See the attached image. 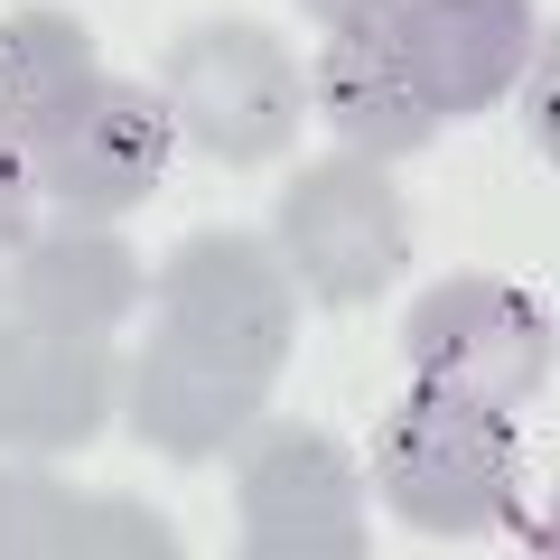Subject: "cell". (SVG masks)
<instances>
[{
	"label": "cell",
	"instance_id": "1",
	"mask_svg": "<svg viewBox=\"0 0 560 560\" xmlns=\"http://www.w3.org/2000/svg\"><path fill=\"white\" fill-rule=\"evenodd\" d=\"M374 495L430 541H467V533L514 523V504H523L514 411H486L467 393L411 383L374 420Z\"/></svg>",
	"mask_w": 560,
	"mask_h": 560
},
{
	"label": "cell",
	"instance_id": "2",
	"mask_svg": "<svg viewBox=\"0 0 560 560\" xmlns=\"http://www.w3.org/2000/svg\"><path fill=\"white\" fill-rule=\"evenodd\" d=\"M160 103L178 150H197L215 168H261L300 140L308 75L261 20H197L160 57Z\"/></svg>",
	"mask_w": 560,
	"mask_h": 560
},
{
	"label": "cell",
	"instance_id": "3",
	"mask_svg": "<svg viewBox=\"0 0 560 560\" xmlns=\"http://www.w3.org/2000/svg\"><path fill=\"white\" fill-rule=\"evenodd\" d=\"M271 253L300 280V300H318V308L383 300L401 280V261H411V206H401L393 168L364 160V150L308 160L271 206Z\"/></svg>",
	"mask_w": 560,
	"mask_h": 560
},
{
	"label": "cell",
	"instance_id": "4",
	"mask_svg": "<svg viewBox=\"0 0 560 560\" xmlns=\"http://www.w3.org/2000/svg\"><path fill=\"white\" fill-rule=\"evenodd\" d=\"M401 355L430 393H467L486 411H533L551 393V308L495 271H448L401 308Z\"/></svg>",
	"mask_w": 560,
	"mask_h": 560
},
{
	"label": "cell",
	"instance_id": "5",
	"mask_svg": "<svg viewBox=\"0 0 560 560\" xmlns=\"http://www.w3.org/2000/svg\"><path fill=\"white\" fill-rule=\"evenodd\" d=\"M234 458V523L253 560H364V477L318 420H253Z\"/></svg>",
	"mask_w": 560,
	"mask_h": 560
},
{
	"label": "cell",
	"instance_id": "6",
	"mask_svg": "<svg viewBox=\"0 0 560 560\" xmlns=\"http://www.w3.org/2000/svg\"><path fill=\"white\" fill-rule=\"evenodd\" d=\"M20 150H28V178H38L47 206H66V215H94V224H103V215H131V206L160 197L178 131H168L160 84L94 75L57 121H38Z\"/></svg>",
	"mask_w": 560,
	"mask_h": 560
},
{
	"label": "cell",
	"instance_id": "7",
	"mask_svg": "<svg viewBox=\"0 0 560 560\" xmlns=\"http://www.w3.org/2000/svg\"><path fill=\"white\" fill-rule=\"evenodd\" d=\"M150 308L168 337L206 346V355H234L253 374L290 364V327H300V280L280 271L271 234H187L178 253L150 271Z\"/></svg>",
	"mask_w": 560,
	"mask_h": 560
},
{
	"label": "cell",
	"instance_id": "8",
	"mask_svg": "<svg viewBox=\"0 0 560 560\" xmlns=\"http://www.w3.org/2000/svg\"><path fill=\"white\" fill-rule=\"evenodd\" d=\"M383 38L430 113L467 121L541 66V0H393Z\"/></svg>",
	"mask_w": 560,
	"mask_h": 560
},
{
	"label": "cell",
	"instance_id": "9",
	"mask_svg": "<svg viewBox=\"0 0 560 560\" xmlns=\"http://www.w3.org/2000/svg\"><path fill=\"white\" fill-rule=\"evenodd\" d=\"M261 393H271V374H253V364H234V355H206V346L168 337V327H150V346L121 364V401H131L140 448H160V458H178V467L224 458V448L261 420Z\"/></svg>",
	"mask_w": 560,
	"mask_h": 560
},
{
	"label": "cell",
	"instance_id": "10",
	"mask_svg": "<svg viewBox=\"0 0 560 560\" xmlns=\"http://www.w3.org/2000/svg\"><path fill=\"white\" fill-rule=\"evenodd\" d=\"M10 318L38 327V337H113L140 300H150V271L140 253L94 215H66V224H38V234L10 253Z\"/></svg>",
	"mask_w": 560,
	"mask_h": 560
},
{
	"label": "cell",
	"instance_id": "11",
	"mask_svg": "<svg viewBox=\"0 0 560 560\" xmlns=\"http://www.w3.org/2000/svg\"><path fill=\"white\" fill-rule=\"evenodd\" d=\"M0 560H178L168 514L84 495L47 458H0Z\"/></svg>",
	"mask_w": 560,
	"mask_h": 560
},
{
	"label": "cell",
	"instance_id": "12",
	"mask_svg": "<svg viewBox=\"0 0 560 560\" xmlns=\"http://www.w3.org/2000/svg\"><path fill=\"white\" fill-rule=\"evenodd\" d=\"M121 364L103 337H38L10 327L0 346V448L10 458H66L113 420Z\"/></svg>",
	"mask_w": 560,
	"mask_h": 560
},
{
	"label": "cell",
	"instance_id": "13",
	"mask_svg": "<svg viewBox=\"0 0 560 560\" xmlns=\"http://www.w3.org/2000/svg\"><path fill=\"white\" fill-rule=\"evenodd\" d=\"M308 113H318L346 150H364V160H383V168L440 131V113H430V103L411 94V75H401V57H393V38H383V20L327 28L318 66H308Z\"/></svg>",
	"mask_w": 560,
	"mask_h": 560
},
{
	"label": "cell",
	"instance_id": "14",
	"mask_svg": "<svg viewBox=\"0 0 560 560\" xmlns=\"http://www.w3.org/2000/svg\"><path fill=\"white\" fill-rule=\"evenodd\" d=\"M94 75H103V57H94V28L84 20H66V10H10L0 20V131L28 140Z\"/></svg>",
	"mask_w": 560,
	"mask_h": 560
},
{
	"label": "cell",
	"instance_id": "15",
	"mask_svg": "<svg viewBox=\"0 0 560 560\" xmlns=\"http://www.w3.org/2000/svg\"><path fill=\"white\" fill-rule=\"evenodd\" d=\"M28 234H38V178H28L20 131H0V261L20 253Z\"/></svg>",
	"mask_w": 560,
	"mask_h": 560
},
{
	"label": "cell",
	"instance_id": "16",
	"mask_svg": "<svg viewBox=\"0 0 560 560\" xmlns=\"http://www.w3.org/2000/svg\"><path fill=\"white\" fill-rule=\"evenodd\" d=\"M300 10H308L318 28H346V20H383L393 0H300Z\"/></svg>",
	"mask_w": 560,
	"mask_h": 560
},
{
	"label": "cell",
	"instance_id": "17",
	"mask_svg": "<svg viewBox=\"0 0 560 560\" xmlns=\"http://www.w3.org/2000/svg\"><path fill=\"white\" fill-rule=\"evenodd\" d=\"M10 327H20V318H10V290H0V346H10Z\"/></svg>",
	"mask_w": 560,
	"mask_h": 560
}]
</instances>
